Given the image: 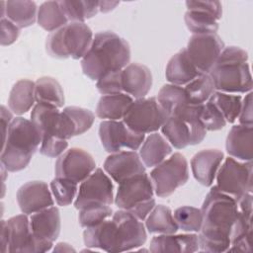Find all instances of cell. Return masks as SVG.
Wrapping results in <instances>:
<instances>
[{"label":"cell","instance_id":"6da1fadb","mask_svg":"<svg viewBox=\"0 0 253 253\" xmlns=\"http://www.w3.org/2000/svg\"><path fill=\"white\" fill-rule=\"evenodd\" d=\"M146 237V228L142 221L125 210L117 211L111 219L83 231V240L87 247L106 252L135 250L145 243Z\"/></svg>","mask_w":253,"mask_h":253},{"label":"cell","instance_id":"7a4b0ae2","mask_svg":"<svg viewBox=\"0 0 253 253\" xmlns=\"http://www.w3.org/2000/svg\"><path fill=\"white\" fill-rule=\"evenodd\" d=\"M201 212L199 240L211 249L229 247L230 230L238 212L236 200L213 186L204 200Z\"/></svg>","mask_w":253,"mask_h":253},{"label":"cell","instance_id":"3957f363","mask_svg":"<svg viewBox=\"0 0 253 253\" xmlns=\"http://www.w3.org/2000/svg\"><path fill=\"white\" fill-rule=\"evenodd\" d=\"M130 60L128 42L114 32L95 34L92 44L81 59L83 73L91 80H98L109 71L124 69Z\"/></svg>","mask_w":253,"mask_h":253},{"label":"cell","instance_id":"277c9868","mask_svg":"<svg viewBox=\"0 0 253 253\" xmlns=\"http://www.w3.org/2000/svg\"><path fill=\"white\" fill-rule=\"evenodd\" d=\"M209 75L212 79L215 91L245 94L252 90L248 53L239 46L224 47Z\"/></svg>","mask_w":253,"mask_h":253},{"label":"cell","instance_id":"5b68a950","mask_svg":"<svg viewBox=\"0 0 253 253\" xmlns=\"http://www.w3.org/2000/svg\"><path fill=\"white\" fill-rule=\"evenodd\" d=\"M1 165L9 172L25 169L42 143V135L32 121L23 117L11 122L2 142Z\"/></svg>","mask_w":253,"mask_h":253},{"label":"cell","instance_id":"8992f818","mask_svg":"<svg viewBox=\"0 0 253 253\" xmlns=\"http://www.w3.org/2000/svg\"><path fill=\"white\" fill-rule=\"evenodd\" d=\"M93 38L91 29L85 23L69 22L47 36L45 49L54 58L80 59L89 50Z\"/></svg>","mask_w":253,"mask_h":253},{"label":"cell","instance_id":"52a82bcc","mask_svg":"<svg viewBox=\"0 0 253 253\" xmlns=\"http://www.w3.org/2000/svg\"><path fill=\"white\" fill-rule=\"evenodd\" d=\"M154 193L159 198L172 195L189 180V166L185 156L175 152L169 158L155 166L150 172Z\"/></svg>","mask_w":253,"mask_h":253},{"label":"cell","instance_id":"ba28073f","mask_svg":"<svg viewBox=\"0 0 253 253\" xmlns=\"http://www.w3.org/2000/svg\"><path fill=\"white\" fill-rule=\"evenodd\" d=\"M168 117L155 97L139 98L130 104L123 122L131 130L145 134L156 132Z\"/></svg>","mask_w":253,"mask_h":253},{"label":"cell","instance_id":"9c48e42d","mask_svg":"<svg viewBox=\"0 0 253 253\" xmlns=\"http://www.w3.org/2000/svg\"><path fill=\"white\" fill-rule=\"evenodd\" d=\"M216 188L236 201L245 193H252V161L225 158L216 173Z\"/></svg>","mask_w":253,"mask_h":253},{"label":"cell","instance_id":"30bf717a","mask_svg":"<svg viewBox=\"0 0 253 253\" xmlns=\"http://www.w3.org/2000/svg\"><path fill=\"white\" fill-rule=\"evenodd\" d=\"M31 121L42 135V140L47 137H58L68 140L76 136L71 120L58 108L37 103L31 113Z\"/></svg>","mask_w":253,"mask_h":253},{"label":"cell","instance_id":"8fae6325","mask_svg":"<svg viewBox=\"0 0 253 253\" xmlns=\"http://www.w3.org/2000/svg\"><path fill=\"white\" fill-rule=\"evenodd\" d=\"M2 252L36 253L35 238L30 227L28 214L22 213L1 220Z\"/></svg>","mask_w":253,"mask_h":253},{"label":"cell","instance_id":"7c38bea8","mask_svg":"<svg viewBox=\"0 0 253 253\" xmlns=\"http://www.w3.org/2000/svg\"><path fill=\"white\" fill-rule=\"evenodd\" d=\"M114 202V186L112 180L103 169L96 168L95 171L83 182H81L74 207L81 210L92 205H109Z\"/></svg>","mask_w":253,"mask_h":253},{"label":"cell","instance_id":"4fadbf2b","mask_svg":"<svg viewBox=\"0 0 253 253\" xmlns=\"http://www.w3.org/2000/svg\"><path fill=\"white\" fill-rule=\"evenodd\" d=\"M99 137L104 149L111 153L123 148L137 150L145 139V134L128 128L123 121H102L99 126Z\"/></svg>","mask_w":253,"mask_h":253},{"label":"cell","instance_id":"5bb4252c","mask_svg":"<svg viewBox=\"0 0 253 253\" xmlns=\"http://www.w3.org/2000/svg\"><path fill=\"white\" fill-rule=\"evenodd\" d=\"M60 213L52 206L31 214L30 227L35 238L36 253L47 252L60 232Z\"/></svg>","mask_w":253,"mask_h":253},{"label":"cell","instance_id":"9a60e30c","mask_svg":"<svg viewBox=\"0 0 253 253\" xmlns=\"http://www.w3.org/2000/svg\"><path fill=\"white\" fill-rule=\"evenodd\" d=\"M216 34L193 35L187 43V53L201 73H209L224 48Z\"/></svg>","mask_w":253,"mask_h":253},{"label":"cell","instance_id":"2e32d148","mask_svg":"<svg viewBox=\"0 0 253 253\" xmlns=\"http://www.w3.org/2000/svg\"><path fill=\"white\" fill-rule=\"evenodd\" d=\"M95 169L96 162L92 155L78 147L65 150L54 165L55 177L65 178L77 184L87 179Z\"/></svg>","mask_w":253,"mask_h":253},{"label":"cell","instance_id":"e0dca14e","mask_svg":"<svg viewBox=\"0 0 253 253\" xmlns=\"http://www.w3.org/2000/svg\"><path fill=\"white\" fill-rule=\"evenodd\" d=\"M153 195L152 181L144 172L121 182L114 202L120 210L129 211L136 205L152 199Z\"/></svg>","mask_w":253,"mask_h":253},{"label":"cell","instance_id":"ac0fdd59","mask_svg":"<svg viewBox=\"0 0 253 253\" xmlns=\"http://www.w3.org/2000/svg\"><path fill=\"white\" fill-rule=\"evenodd\" d=\"M103 168L118 184L145 172V166L139 154L133 150H122L111 153L104 161Z\"/></svg>","mask_w":253,"mask_h":253},{"label":"cell","instance_id":"d6986e66","mask_svg":"<svg viewBox=\"0 0 253 253\" xmlns=\"http://www.w3.org/2000/svg\"><path fill=\"white\" fill-rule=\"evenodd\" d=\"M17 203L23 213L33 214L54 205L48 186L43 181H30L17 191Z\"/></svg>","mask_w":253,"mask_h":253},{"label":"cell","instance_id":"ffe728a7","mask_svg":"<svg viewBox=\"0 0 253 253\" xmlns=\"http://www.w3.org/2000/svg\"><path fill=\"white\" fill-rule=\"evenodd\" d=\"M224 158L219 149H203L191 159V169L194 178L203 186L211 187Z\"/></svg>","mask_w":253,"mask_h":253},{"label":"cell","instance_id":"44dd1931","mask_svg":"<svg viewBox=\"0 0 253 253\" xmlns=\"http://www.w3.org/2000/svg\"><path fill=\"white\" fill-rule=\"evenodd\" d=\"M152 86L150 69L137 62L127 64L122 70L123 92L132 98H144Z\"/></svg>","mask_w":253,"mask_h":253},{"label":"cell","instance_id":"7402d4cb","mask_svg":"<svg viewBox=\"0 0 253 253\" xmlns=\"http://www.w3.org/2000/svg\"><path fill=\"white\" fill-rule=\"evenodd\" d=\"M225 149L227 154L240 161L253 159V127L246 125L233 126L226 137Z\"/></svg>","mask_w":253,"mask_h":253},{"label":"cell","instance_id":"603a6c76","mask_svg":"<svg viewBox=\"0 0 253 253\" xmlns=\"http://www.w3.org/2000/svg\"><path fill=\"white\" fill-rule=\"evenodd\" d=\"M199 250L198 235L195 233L185 234H159L150 241L149 251L160 252H179L193 253Z\"/></svg>","mask_w":253,"mask_h":253},{"label":"cell","instance_id":"cb8c5ba5","mask_svg":"<svg viewBox=\"0 0 253 253\" xmlns=\"http://www.w3.org/2000/svg\"><path fill=\"white\" fill-rule=\"evenodd\" d=\"M202 73L192 62L186 48L175 53L168 61L165 69V77L174 85L185 86Z\"/></svg>","mask_w":253,"mask_h":253},{"label":"cell","instance_id":"d4e9b609","mask_svg":"<svg viewBox=\"0 0 253 253\" xmlns=\"http://www.w3.org/2000/svg\"><path fill=\"white\" fill-rule=\"evenodd\" d=\"M172 153V146L168 140L158 132L149 133L139 149V156L144 166L155 167Z\"/></svg>","mask_w":253,"mask_h":253},{"label":"cell","instance_id":"484cf974","mask_svg":"<svg viewBox=\"0 0 253 253\" xmlns=\"http://www.w3.org/2000/svg\"><path fill=\"white\" fill-rule=\"evenodd\" d=\"M133 98L122 92L103 95L96 107V116L104 121H120L126 115Z\"/></svg>","mask_w":253,"mask_h":253},{"label":"cell","instance_id":"4316f807","mask_svg":"<svg viewBox=\"0 0 253 253\" xmlns=\"http://www.w3.org/2000/svg\"><path fill=\"white\" fill-rule=\"evenodd\" d=\"M35 102V82L21 79L13 85L8 98V108L12 113L21 116L30 111Z\"/></svg>","mask_w":253,"mask_h":253},{"label":"cell","instance_id":"83f0119b","mask_svg":"<svg viewBox=\"0 0 253 253\" xmlns=\"http://www.w3.org/2000/svg\"><path fill=\"white\" fill-rule=\"evenodd\" d=\"M145 228L149 233L172 234L178 231L179 226L169 207L164 205H155L153 210L145 218Z\"/></svg>","mask_w":253,"mask_h":253},{"label":"cell","instance_id":"f1b7e54d","mask_svg":"<svg viewBox=\"0 0 253 253\" xmlns=\"http://www.w3.org/2000/svg\"><path fill=\"white\" fill-rule=\"evenodd\" d=\"M35 98L37 103L52 105L62 108L64 105V92L59 82L50 76H42L35 82Z\"/></svg>","mask_w":253,"mask_h":253},{"label":"cell","instance_id":"f546056e","mask_svg":"<svg viewBox=\"0 0 253 253\" xmlns=\"http://www.w3.org/2000/svg\"><path fill=\"white\" fill-rule=\"evenodd\" d=\"M38 10L34 1H7L4 18L13 22L20 29L27 28L37 21Z\"/></svg>","mask_w":253,"mask_h":253},{"label":"cell","instance_id":"4dcf8cb0","mask_svg":"<svg viewBox=\"0 0 253 253\" xmlns=\"http://www.w3.org/2000/svg\"><path fill=\"white\" fill-rule=\"evenodd\" d=\"M162 135L177 149H183L191 145V129L182 119L169 116L161 126Z\"/></svg>","mask_w":253,"mask_h":253},{"label":"cell","instance_id":"1f68e13d","mask_svg":"<svg viewBox=\"0 0 253 253\" xmlns=\"http://www.w3.org/2000/svg\"><path fill=\"white\" fill-rule=\"evenodd\" d=\"M38 24L47 32H54L65 25L68 19L59 5V1H45L38 10Z\"/></svg>","mask_w":253,"mask_h":253},{"label":"cell","instance_id":"d6a6232c","mask_svg":"<svg viewBox=\"0 0 253 253\" xmlns=\"http://www.w3.org/2000/svg\"><path fill=\"white\" fill-rule=\"evenodd\" d=\"M156 99L168 116L176 115L187 104H190L187 100L184 87L171 83L161 87Z\"/></svg>","mask_w":253,"mask_h":253},{"label":"cell","instance_id":"836d02e7","mask_svg":"<svg viewBox=\"0 0 253 253\" xmlns=\"http://www.w3.org/2000/svg\"><path fill=\"white\" fill-rule=\"evenodd\" d=\"M187 100L192 105H204L215 92L209 73H202L184 87Z\"/></svg>","mask_w":253,"mask_h":253},{"label":"cell","instance_id":"e575fe53","mask_svg":"<svg viewBox=\"0 0 253 253\" xmlns=\"http://www.w3.org/2000/svg\"><path fill=\"white\" fill-rule=\"evenodd\" d=\"M185 24L193 35L216 34L217 20L209 13L199 10H187L184 16Z\"/></svg>","mask_w":253,"mask_h":253},{"label":"cell","instance_id":"d590c367","mask_svg":"<svg viewBox=\"0 0 253 253\" xmlns=\"http://www.w3.org/2000/svg\"><path fill=\"white\" fill-rule=\"evenodd\" d=\"M68 22L84 23L85 20L94 17L99 12V1H59Z\"/></svg>","mask_w":253,"mask_h":253},{"label":"cell","instance_id":"8d00e7d4","mask_svg":"<svg viewBox=\"0 0 253 253\" xmlns=\"http://www.w3.org/2000/svg\"><path fill=\"white\" fill-rule=\"evenodd\" d=\"M210 101L220 111L226 123L233 124L238 119L242 103L240 95L215 91Z\"/></svg>","mask_w":253,"mask_h":253},{"label":"cell","instance_id":"74e56055","mask_svg":"<svg viewBox=\"0 0 253 253\" xmlns=\"http://www.w3.org/2000/svg\"><path fill=\"white\" fill-rule=\"evenodd\" d=\"M174 218L182 230L186 232H199L202 228V212L200 209L184 206L175 210Z\"/></svg>","mask_w":253,"mask_h":253},{"label":"cell","instance_id":"f35d334b","mask_svg":"<svg viewBox=\"0 0 253 253\" xmlns=\"http://www.w3.org/2000/svg\"><path fill=\"white\" fill-rule=\"evenodd\" d=\"M77 185L71 180L55 177L50 182V191L56 204L60 207L69 206L78 193Z\"/></svg>","mask_w":253,"mask_h":253},{"label":"cell","instance_id":"ab89813d","mask_svg":"<svg viewBox=\"0 0 253 253\" xmlns=\"http://www.w3.org/2000/svg\"><path fill=\"white\" fill-rule=\"evenodd\" d=\"M113 210L109 205H92L79 210V224L84 228H89L102 223L111 217Z\"/></svg>","mask_w":253,"mask_h":253},{"label":"cell","instance_id":"60d3db41","mask_svg":"<svg viewBox=\"0 0 253 253\" xmlns=\"http://www.w3.org/2000/svg\"><path fill=\"white\" fill-rule=\"evenodd\" d=\"M62 112L71 120L75 128L76 136L89 130L95 121V115L90 110L85 108L68 106L63 108Z\"/></svg>","mask_w":253,"mask_h":253},{"label":"cell","instance_id":"b9f144b4","mask_svg":"<svg viewBox=\"0 0 253 253\" xmlns=\"http://www.w3.org/2000/svg\"><path fill=\"white\" fill-rule=\"evenodd\" d=\"M200 119L206 130L210 131L219 130L227 124L220 111L210 100L203 105Z\"/></svg>","mask_w":253,"mask_h":253},{"label":"cell","instance_id":"7bdbcfd3","mask_svg":"<svg viewBox=\"0 0 253 253\" xmlns=\"http://www.w3.org/2000/svg\"><path fill=\"white\" fill-rule=\"evenodd\" d=\"M122 70L109 71L102 75L96 82V87L99 93L102 95L122 93Z\"/></svg>","mask_w":253,"mask_h":253},{"label":"cell","instance_id":"ee69618b","mask_svg":"<svg viewBox=\"0 0 253 253\" xmlns=\"http://www.w3.org/2000/svg\"><path fill=\"white\" fill-rule=\"evenodd\" d=\"M68 142L66 139L58 137H47L42 140L40 152L42 155L55 158L59 157L66 150Z\"/></svg>","mask_w":253,"mask_h":253},{"label":"cell","instance_id":"f6af8a7d","mask_svg":"<svg viewBox=\"0 0 253 253\" xmlns=\"http://www.w3.org/2000/svg\"><path fill=\"white\" fill-rule=\"evenodd\" d=\"M187 10H199L209 13L217 21L222 17V6L219 1H186Z\"/></svg>","mask_w":253,"mask_h":253},{"label":"cell","instance_id":"bcb514c9","mask_svg":"<svg viewBox=\"0 0 253 253\" xmlns=\"http://www.w3.org/2000/svg\"><path fill=\"white\" fill-rule=\"evenodd\" d=\"M20 36V28L7 18H1V45L14 43Z\"/></svg>","mask_w":253,"mask_h":253},{"label":"cell","instance_id":"7dc6e473","mask_svg":"<svg viewBox=\"0 0 253 253\" xmlns=\"http://www.w3.org/2000/svg\"><path fill=\"white\" fill-rule=\"evenodd\" d=\"M239 123L241 125L252 126L253 125V113H252V92L247 93L242 99L241 109L238 116Z\"/></svg>","mask_w":253,"mask_h":253},{"label":"cell","instance_id":"c3c4849f","mask_svg":"<svg viewBox=\"0 0 253 253\" xmlns=\"http://www.w3.org/2000/svg\"><path fill=\"white\" fill-rule=\"evenodd\" d=\"M155 200L152 198L150 200L144 201L138 205H136L135 207H133L132 209H130L128 211L131 212L136 218H138L140 221L145 220V218L148 216V214L150 213V211L153 210V208L155 207Z\"/></svg>","mask_w":253,"mask_h":253},{"label":"cell","instance_id":"681fc988","mask_svg":"<svg viewBox=\"0 0 253 253\" xmlns=\"http://www.w3.org/2000/svg\"><path fill=\"white\" fill-rule=\"evenodd\" d=\"M0 112H1V125H2V142L5 140L7 132H8V128L9 126L11 124V122L13 121V115L10 109H7L5 106H1L0 108Z\"/></svg>","mask_w":253,"mask_h":253},{"label":"cell","instance_id":"f907efd6","mask_svg":"<svg viewBox=\"0 0 253 253\" xmlns=\"http://www.w3.org/2000/svg\"><path fill=\"white\" fill-rule=\"evenodd\" d=\"M120 2L118 1H99V11L102 13H107L110 12L111 10L115 9L117 5H119Z\"/></svg>","mask_w":253,"mask_h":253},{"label":"cell","instance_id":"816d5d0a","mask_svg":"<svg viewBox=\"0 0 253 253\" xmlns=\"http://www.w3.org/2000/svg\"><path fill=\"white\" fill-rule=\"evenodd\" d=\"M53 252H71V251H75V249L73 247H71V245H69L68 243L65 242H59L55 245V247L52 250Z\"/></svg>","mask_w":253,"mask_h":253}]
</instances>
